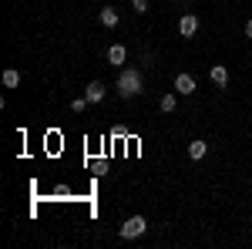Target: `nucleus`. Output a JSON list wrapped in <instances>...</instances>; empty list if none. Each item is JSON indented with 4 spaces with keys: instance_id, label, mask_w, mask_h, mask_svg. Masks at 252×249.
Instances as JSON below:
<instances>
[{
    "instance_id": "obj_1",
    "label": "nucleus",
    "mask_w": 252,
    "mask_h": 249,
    "mask_svg": "<svg viewBox=\"0 0 252 249\" xmlns=\"http://www.w3.org/2000/svg\"><path fill=\"white\" fill-rule=\"evenodd\" d=\"M118 91H121V98L141 95V74H138L135 68H128V71H121V74H118Z\"/></svg>"
},
{
    "instance_id": "obj_2",
    "label": "nucleus",
    "mask_w": 252,
    "mask_h": 249,
    "mask_svg": "<svg viewBox=\"0 0 252 249\" xmlns=\"http://www.w3.org/2000/svg\"><path fill=\"white\" fill-rule=\"evenodd\" d=\"M145 229H148L145 215H131V219H128V222H125L121 229H118V236H121V239H135V236H141Z\"/></svg>"
},
{
    "instance_id": "obj_3",
    "label": "nucleus",
    "mask_w": 252,
    "mask_h": 249,
    "mask_svg": "<svg viewBox=\"0 0 252 249\" xmlns=\"http://www.w3.org/2000/svg\"><path fill=\"white\" fill-rule=\"evenodd\" d=\"M175 91H178V95H195V77L189 74V71L175 74Z\"/></svg>"
},
{
    "instance_id": "obj_4",
    "label": "nucleus",
    "mask_w": 252,
    "mask_h": 249,
    "mask_svg": "<svg viewBox=\"0 0 252 249\" xmlns=\"http://www.w3.org/2000/svg\"><path fill=\"white\" fill-rule=\"evenodd\" d=\"M195 31H198V17H195V14H182V20H178V34H182V37H192Z\"/></svg>"
},
{
    "instance_id": "obj_5",
    "label": "nucleus",
    "mask_w": 252,
    "mask_h": 249,
    "mask_svg": "<svg viewBox=\"0 0 252 249\" xmlns=\"http://www.w3.org/2000/svg\"><path fill=\"white\" fill-rule=\"evenodd\" d=\"M128 61V47L125 44H111L108 47V64H125Z\"/></svg>"
},
{
    "instance_id": "obj_6",
    "label": "nucleus",
    "mask_w": 252,
    "mask_h": 249,
    "mask_svg": "<svg viewBox=\"0 0 252 249\" xmlns=\"http://www.w3.org/2000/svg\"><path fill=\"white\" fill-rule=\"evenodd\" d=\"M84 98H88L91 105H97V101H104V84H101V81H91V84L84 88Z\"/></svg>"
},
{
    "instance_id": "obj_7",
    "label": "nucleus",
    "mask_w": 252,
    "mask_h": 249,
    "mask_svg": "<svg viewBox=\"0 0 252 249\" xmlns=\"http://www.w3.org/2000/svg\"><path fill=\"white\" fill-rule=\"evenodd\" d=\"M209 77H212V84H215V88H225V84H229V68L215 64L212 71H209Z\"/></svg>"
},
{
    "instance_id": "obj_8",
    "label": "nucleus",
    "mask_w": 252,
    "mask_h": 249,
    "mask_svg": "<svg viewBox=\"0 0 252 249\" xmlns=\"http://www.w3.org/2000/svg\"><path fill=\"white\" fill-rule=\"evenodd\" d=\"M101 27H108V31H111V27H118V10L104 7V10H101Z\"/></svg>"
},
{
    "instance_id": "obj_9",
    "label": "nucleus",
    "mask_w": 252,
    "mask_h": 249,
    "mask_svg": "<svg viewBox=\"0 0 252 249\" xmlns=\"http://www.w3.org/2000/svg\"><path fill=\"white\" fill-rule=\"evenodd\" d=\"M205 152H209V145H205L202 138H195L192 145H189V155H192L195 162H198V158H205Z\"/></svg>"
},
{
    "instance_id": "obj_10",
    "label": "nucleus",
    "mask_w": 252,
    "mask_h": 249,
    "mask_svg": "<svg viewBox=\"0 0 252 249\" xmlns=\"http://www.w3.org/2000/svg\"><path fill=\"white\" fill-rule=\"evenodd\" d=\"M20 84V71L17 68H7V71H3V88H17Z\"/></svg>"
},
{
    "instance_id": "obj_11",
    "label": "nucleus",
    "mask_w": 252,
    "mask_h": 249,
    "mask_svg": "<svg viewBox=\"0 0 252 249\" xmlns=\"http://www.w3.org/2000/svg\"><path fill=\"white\" fill-rule=\"evenodd\" d=\"M175 105H178V98H175V95H165V98H161V111H165V115H168V111H175Z\"/></svg>"
},
{
    "instance_id": "obj_12",
    "label": "nucleus",
    "mask_w": 252,
    "mask_h": 249,
    "mask_svg": "<svg viewBox=\"0 0 252 249\" xmlns=\"http://www.w3.org/2000/svg\"><path fill=\"white\" fill-rule=\"evenodd\" d=\"M88 105H91V101H88V98H74V101H71V111H84V108H88Z\"/></svg>"
},
{
    "instance_id": "obj_13",
    "label": "nucleus",
    "mask_w": 252,
    "mask_h": 249,
    "mask_svg": "<svg viewBox=\"0 0 252 249\" xmlns=\"http://www.w3.org/2000/svg\"><path fill=\"white\" fill-rule=\"evenodd\" d=\"M131 10L135 14H148V0H131Z\"/></svg>"
},
{
    "instance_id": "obj_14",
    "label": "nucleus",
    "mask_w": 252,
    "mask_h": 249,
    "mask_svg": "<svg viewBox=\"0 0 252 249\" xmlns=\"http://www.w3.org/2000/svg\"><path fill=\"white\" fill-rule=\"evenodd\" d=\"M246 37H252V20H249V24H246Z\"/></svg>"
}]
</instances>
